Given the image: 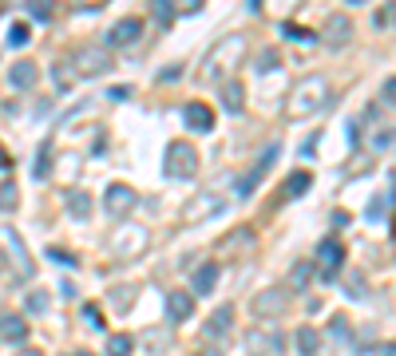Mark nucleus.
Segmentation results:
<instances>
[{
    "label": "nucleus",
    "instance_id": "nucleus-1",
    "mask_svg": "<svg viewBox=\"0 0 396 356\" xmlns=\"http://www.w3.org/2000/svg\"><path fill=\"white\" fill-rule=\"evenodd\" d=\"M246 52H250V40L242 36V32H230V36H222L211 52H206V60H202V72H198V79H202V84H218L222 75H230L238 63L246 60Z\"/></svg>",
    "mask_w": 396,
    "mask_h": 356
},
{
    "label": "nucleus",
    "instance_id": "nucleus-2",
    "mask_svg": "<svg viewBox=\"0 0 396 356\" xmlns=\"http://www.w3.org/2000/svg\"><path fill=\"white\" fill-rule=\"evenodd\" d=\"M325 99H329L325 75L297 79V84L289 87V95H285V119H310V115H317V111L325 107Z\"/></svg>",
    "mask_w": 396,
    "mask_h": 356
},
{
    "label": "nucleus",
    "instance_id": "nucleus-3",
    "mask_svg": "<svg viewBox=\"0 0 396 356\" xmlns=\"http://www.w3.org/2000/svg\"><path fill=\"white\" fill-rule=\"evenodd\" d=\"M147 246H151L147 226H135V222H123V226H115L112 238H107V249H112V258H123V261L139 258V254H143Z\"/></svg>",
    "mask_w": 396,
    "mask_h": 356
},
{
    "label": "nucleus",
    "instance_id": "nucleus-4",
    "mask_svg": "<svg viewBox=\"0 0 396 356\" xmlns=\"http://www.w3.org/2000/svg\"><path fill=\"white\" fill-rule=\"evenodd\" d=\"M198 171V150L186 143V139H174V143H167V150H162V174L167 178H190V174Z\"/></svg>",
    "mask_w": 396,
    "mask_h": 356
},
{
    "label": "nucleus",
    "instance_id": "nucleus-5",
    "mask_svg": "<svg viewBox=\"0 0 396 356\" xmlns=\"http://www.w3.org/2000/svg\"><path fill=\"white\" fill-rule=\"evenodd\" d=\"M226 210V198L218 194V190H198V194H190V202L183 206V222L186 226H198V222L214 218V214H222Z\"/></svg>",
    "mask_w": 396,
    "mask_h": 356
},
{
    "label": "nucleus",
    "instance_id": "nucleus-6",
    "mask_svg": "<svg viewBox=\"0 0 396 356\" xmlns=\"http://www.w3.org/2000/svg\"><path fill=\"white\" fill-rule=\"evenodd\" d=\"M258 246V238H254V226H234L230 233H222V242H218V258L222 261H238V258H250V249ZM218 261V265H222Z\"/></svg>",
    "mask_w": 396,
    "mask_h": 356
},
{
    "label": "nucleus",
    "instance_id": "nucleus-7",
    "mask_svg": "<svg viewBox=\"0 0 396 356\" xmlns=\"http://www.w3.org/2000/svg\"><path fill=\"white\" fill-rule=\"evenodd\" d=\"M285 305H289V285H270V289L254 293V301H250V309H254V317H258V320L282 317Z\"/></svg>",
    "mask_w": 396,
    "mask_h": 356
},
{
    "label": "nucleus",
    "instance_id": "nucleus-8",
    "mask_svg": "<svg viewBox=\"0 0 396 356\" xmlns=\"http://www.w3.org/2000/svg\"><path fill=\"white\" fill-rule=\"evenodd\" d=\"M72 68L79 75H103V72H112V52L103 44H84V48H75Z\"/></svg>",
    "mask_w": 396,
    "mask_h": 356
},
{
    "label": "nucleus",
    "instance_id": "nucleus-9",
    "mask_svg": "<svg viewBox=\"0 0 396 356\" xmlns=\"http://www.w3.org/2000/svg\"><path fill=\"white\" fill-rule=\"evenodd\" d=\"M277 155H282V147H266V150H261V159L254 162V167H250V171L234 183V194H238V198H250V194H254V190L261 186V178L270 174V167L277 162Z\"/></svg>",
    "mask_w": 396,
    "mask_h": 356
},
{
    "label": "nucleus",
    "instance_id": "nucleus-10",
    "mask_svg": "<svg viewBox=\"0 0 396 356\" xmlns=\"http://www.w3.org/2000/svg\"><path fill=\"white\" fill-rule=\"evenodd\" d=\"M135 202H139V194L127 183H112V186H107V194H103V210H107L112 218H119V222L135 210Z\"/></svg>",
    "mask_w": 396,
    "mask_h": 356
},
{
    "label": "nucleus",
    "instance_id": "nucleus-11",
    "mask_svg": "<svg viewBox=\"0 0 396 356\" xmlns=\"http://www.w3.org/2000/svg\"><path fill=\"white\" fill-rule=\"evenodd\" d=\"M139 36H143V20H139V16H123V20H115V24L107 28L103 48H131Z\"/></svg>",
    "mask_w": 396,
    "mask_h": 356
},
{
    "label": "nucleus",
    "instance_id": "nucleus-12",
    "mask_svg": "<svg viewBox=\"0 0 396 356\" xmlns=\"http://www.w3.org/2000/svg\"><path fill=\"white\" fill-rule=\"evenodd\" d=\"M0 242L8 246V254H13V265L20 277H28L32 273V258H28V249H24V238L13 230V226H0Z\"/></svg>",
    "mask_w": 396,
    "mask_h": 356
},
{
    "label": "nucleus",
    "instance_id": "nucleus-13",
    "mask_svg": "<svg viewBox=\"0 0 396 356\" xmlns=\"http://www.w3.org/2000/svg\"><path fill=\"white\" fill-rule=\"evenodd\" d=\"M321 40L329 44V48H345L349 40H353V24H349V16L345 13L329 16V20H325V28H321Z\"/></svg>",
    "mask_w": 396,
    "mask_h": 356
},
{
    "label": "nucleus",
    "instance_id": "nucleus-14",
    "mask_svg": "<svg viewBox=\"0 0 396 356\" xmlns=\"http://www.w3.org/2000/svg\"><path fill=\"white\" fill-rule=\"evenodd\" d=\"M317 261H321V277L329 281V277L341 270V261H345V246H341L337 238H325L321 246H317Z\"/></svg>",
    "mask_w": 396,
    "mask_h": 356
},
{
    "label": "nucleus",
    "instance_id": "nucleus-15",
    "mask_svg": "<svg viewBox=\"0 0 396 356\" xmlns=\"http://www.w3.org/2000/svg\"><path fill=\"white\" fill-rule=\"evenodd\" d=\"M190 313H195V297L186 293V289H171L167 293V320L183 325V320H190Z\"/></svg>",
    "mask_w": 396,
    "mask_h": 356
},
{
    "label": "nucleus",
    "instance_id": "nucleus-16",
    "mask_svg": "<svg viewBox=\"0 0 396 356\" xmlns=\"http://www.w3.org/2000/svg\"><path fill=\"white\" fill-rule=\"evenodd\" d=\"M218 273H222V265H218V261H202V265L195 270V277H190V289H195V297L214 293V285H218Z\"/></svg>",
    "mask_w": 396,
    "mask_h": 356
},
{
    "label": "nucleus",
    "instance_id": "nucleus-17",
    "mask_svg": "<svg viewBox=\"0 0 396 356\" xmlns=\"http://www.w3.org/2000/svg\"><path fill=\"white\" fill-rule=\"evenodd\" d=\"M183 119H186L190 131H198V135H211V131H214V111L206 107V103H186Z\"/></svg>",
    "mask_w": 396,
    "mask_h": 356
},
{
    "label": "nucleus",
    "instance_id": "nucleus-18",
    "mask_svg": "<svg viewBox=\"0 0 396 356\" xmlns=\"http://www.w3.org/2000/svg\"><path fill=\"white\" fill-rule=\"evenodd\" d=\"M36 79H40V68L32 60H16L13 68H8V84H13L16 91H32Z\"/></svg>",
    "mask_w": 396,
    "mask_h": 356
},
{
    "label": "nucleus",
    "instance_id": "nucleus-19",
    "mask_svg": "<svg viewBox=\"0 0 396 356\" xmlns=\"http://www.w3.org/2000/svg\"><path fill=\"white\" fill-rule=\"evenodd\" d=\"M230 325H234V305H218L211 313V320L202 325V332H206L211 341H218V336H226V332H230Z\"/></svg>",
    "mask_w": 396,
    "mask_h": 356
},
{
    "label": "nucleus",
    "instance_id": "nucleus-20",
    "mask_svg": "<svg viewBox=\"0 0 396 356\" xmlns=\"http://www.w3.org/2000/svg\"><path fill=\"white\" fill-rule=\"evenodd\" d=\"M63 210L75 222H87L91 218V194H84V190H63Z\"/></svg>",
    "mask_w": 396,
    "mask_h": 356
},
{
    "label": "nucleus",
    "instance_id": "nucleus-21",
    "mask_svg": "<svg viewBox=\"0 0 396 356\" xmlns=\"http://www.w3.org/2000/svg\"><path fill=\"white\" fill-rule=\"evenodd\" d=\"M24 336H28V320H20L16 313H4V317H0V341L20 344Z\"/></svg>",
    "mask_w": 396,
    "mask_h": 356
},
{
    "label": "nucleus",
    "instance_id": "nucleus-22",
    "mask_svg": "<svg viewBox=\"0 0 396 356\" xmlns=\"http://www.w3.org/2000/svg\"><path fill=\"white\" fill-rule=\"evenodd\" d=\"M222 107L230 111V115H238V111L246 107V87L238 84V79H226L222 84Z\"/></svg>",
    "mask_w": 396,
    "mask_h": 356
},
{
    "label": "nucleus",
    "instance_id": "nucleus-23",
    "mask_svg": "<svg viewBox=\"0 0 396 356\" xmlns=\"http://www.w3.org/2000/svg\"><path fill=\"white\" fill-rule=\"evenodd\" d=\"M297 353L301 356H317L321 353V336H317V329H310V325L297 329Z\"/></svg>",
    "mask_w": 396,
    "mask_h": 356
},
{
    "label": "nucleus",
    "instance_id": "nucleus-24",
    "mask_svg": "<svg viewBox=\"0 0 396 356\" xmlns=\"http://www.w3.org/2000/svg\"><path fill=\"white\" fill-rule=\"evenodd\" d=\"M103 353H107V356H131V353H135V336H131V332H112Z\"/></svg>",
    "mask_w": 396,
    "mask_h": 356
},
{
    "label": "nucleus",
    "instance_id": "nucleus-25",
    "mask_svg": "<svg viewBox=\"0 0 396 356\" xmlns=\"http://www.w3.org/2000/svg\"><path fill=\"white\" fill-rule=\"evenodd\" d=\"M310 183H313V178H310V174H305V171H294V174H289V178H285L282 194H285V198H301V194H305V190H310Z\"/></svg>",
    "mask_w": 396,
    "mask_h": 356
},
{
    "label": "nucleus",
    "instance_id": "nucleus-26",
    "mask_svg": "<svg viewBox=\"0 0 396 356\" xmlns=\"http://www.w3.org/2000/svg\"><path fill=\"white\" fill-rule=\"evenodd\" d=\"M52 174V139H44L36 150V167H32V178H48Z\"/></svg>",
    "mask_w": 396,
    "mask_h": 356
},
{
    "label": "nucleus",
    "instance_id": "nucleus-27",
    "mask_svg": "<svg viewBox=\"0 0 396 356\" xmlns=\"http://www.w3.org/2000/svg\"><path fill=\"white\" fill-rule=\"evenodd\" d=\"M310 273H313V265H310V261H297V265H294V273H289V289H305Z\"/></svg>",
    "mask_w": 396,
    "mask_h": 356
},
{
    "label": "nucleus",
    "instance_id": "nucleus-28",
    "mask_svg": "<svg viewBox=\"0 0 396 356\" xmlns=\"http://www.w3.org/2000/svg\"><path fill=\"white\" fill-rule=\"evenodd\" d=\"M16 206H20V194H16L13 183H4V186H0V210H4V214H13Z\"/></svg>",
    "mask_w": 396,
    "mask_h": 356
},
{
    "label": "nucleus",
    "instance_id": "nucleus-29",
    "mask_svg": "<svg viewBox=\"0 0 396 356\" xmlns=\"http://www.w3.org/2000/svg\"><path fill=\"white\" fill-rule=\"evenodd\" d=\"M151 16H155V24H159V28H171V20H174V8L167 4V0H159V4L151 8Z\"/></svg>",
    "mask_w": 396,
    "mask_h": 356
},
{
    "label": "nucleus",
    "instance_id": "nucleus-30",
    "mask_svg": "<svg viewBox=\"0 0 396 356\" xmlns=\"http://www.w3.org/2000/svg\"><path fill=\"white\" fill-rule=\"evenodd\" d=\"M28 40H32V28H28V24H13V28H8V44H13V48H24Z\"/></svg>",
    "mask_w": 396,
    "mask_h": 356
},
{
    "label": "nucleus",
    "instance_id": "nucleus-31",
    "mask_svg": "<svg viewBox=\"0 0 396 356\" xmlns=\"http://www.w3.org/2000/svg\"><path fill=\"white\" fill-rule=\"evenodd\" d=\"M282 32L289 40H301V44H313V40H317V32H310V28H297V24H282Z\"/></svg>",
    "mask_w": 396,
    "mask_h": 356
},
{
    "label": "nucleus",
    "instance_id": "nucleus-32",
    "mask_svg": "<svg viewBox=\"0 0 396 356\" xmlns=\"http://www.w3.org/2000/svg\"><path fill=\"white\" fill-rule=\"evenodd\" d=\"M254 68H258V72H273V68H277V52H273V48L258 52V60H254Z\"/></svg>",
    "mask_w": 396,
    "mask_h": 356
},
{
    "label": "nucleus",
    "instance_id": "nucleus-33",
    "mask_svg": "<svg viewBox=\"0 0 396 356\" xmlns=\"http://www.w3.org/2000/svg\"><path fill=\"white\" fill-rule=\"evenodd\" d=\"M24 305H28V313H44V309H48V293H40L36 289V293L24 297Z\"/></svg>",
    "mask_w": 396,
    "mask_h": 356
},
{
    "label": "nucleus",
    "instance_id": "nucleus-34",
    "mask_svg": "<svg viewBox=\"0 0 396 356\" xmlns=\"http://www.w3.org/2000/svg\"><path fill=\"white\" fill-rule=\"evenodd\" d=\"M112 301H115V305H119V309H127V305H131V301H135V289H131V285H119V289H115V293H112Z\"/></svg>",
    "mask_w": 396,
    "mask_h": 356
},
{
    "label": "nucleus",
    "instance_id": "nucleus-35",
    "mask_svg": "<svg viewBox=\"0 0 396 356\" xmlns=\"http://www.w3.org/2000/svg\"><path fill=\"white\" fill-rule=\"evenodd\" d=\"M63 68H68V63H56L52 79H56V87H63V91H68V87H72V72H63Z\"/></svg>",
    "mask_w": 396,
    "mask_h": 356
},
{
    "label": "nucleus",
    "instance_id": "nucleus-36",
    "mask_svg": "<svg viewBox=\"0 0 396 356\" xmlns=\"http://www.w3.org/2000/svg\"><path fill=\"white\" fill-rule=\"evenodd\" d=\"M345 293H353V297H365V277H360V273H353V277L345 281Z\"/></svg>",
    "mask_w": 396,
    "mask_h": 356
},
{
    "label": "nucleus",
    "instance_id": "nucleus-37",
    "mask_svg": "<svg viewBox=\"0 0 396 356\" xmlns=\"http://www.w3.org/2000/svg\"><path fill=\"white\" fill-rule=\"evenodd\" d=\"M84 320L91 325V329H103V313H99L96 305H84Z\"/></svg>",
    "mask_w": 396,
    "mask_h": 356
},
{
    "label": "nucleus",
    "instance_id": "nucleus-38",
    "mask_svg": "<svg viewBox=\"0 0 396 356\" xmlns=\"http://www.w3.org/2000/svg\"><path fill=\"white\" fill-rule=\"evenodd\" d=\"M349 332H353V329H349V320L345 317H333V336H337V341H349Z\"/></svg>",
    "mask_w": 396,
    "mask_h": 356
},
{
    "label": "nucleus",
    "instance_id": "nucleus-39",
    "mask_svg": "<svg viewBox=\"0 0 396 356\" xmlns=\"http://www.w3.org/2000/svg\"><path fill=\"white\" fill-rule=\"evenodd\" d=\"M381 99L396 107V75H393V79H384V87H381Z\"/></svg>",
    "mask_w": 396,
    "mask_h": 356
},
{
    "label": "nucleus",
    "instance_id": "nucleus-40",
    "mask_svg": "<svg viewBox=\"0 0 396 356\" xmlns=\"http://www.w3.org/2000/svg\"><path fill=\"white\" fill-rule=\"evenodd\" d=\"M48 258L56 261V265H75V258L68 254V249H48Z\"/></svg>",
    "mask_w": 396,
    "mask_h": 356
},
{
    "label": "nucleus",
    "instance_id": "nucleus-41",
    "mask_svg": "<svg viewBox=\"0 0 396 356\" xmlns=\"http://www.w3.org/2000/svg\"><path fill=\"white\" fill-rule=\"evenodd\" d=\"M393 131H376V135H372V147H376V150H384V147H388V143H393Z\"/></svg>",
    "mask_w": 396,
    "mask_h": 356
},
{
    "label": "nucleus",
    "instance_id": "nucleus-42",
    "mask_svg": "<svg viewBox=\"0 0 396 356\" xmlns=\"http://www.w3.org/2000/svg\"><path fill=\"white\" fill-rule=\"evenodd\" d=\"M388 202H393V198H376V202L369 206V218H381L384 210H388Z\"/></svg>",
    "mask_w": 396,
    "mask_h": 356
},
{
    "label": "nucleus",
    "instance_id": "nucleus-43",
    "mask_svg": "<svg viewBox=\"0 0 396 356\" xmlns=\"http://www.w3.org/2000/svg\"><path fill=\"white\" fill-rule=\"evenodd\" d=\"M107 99H115V103H123V99H131V87H112V91H107Z\"/></svg>",
    "mask_w": 396,
    "mask_h": 356
},
{
    "label": "nucleus",
    "instance_id": "nucleus-44",
    "mask_svg": "<svg viewBox=\"0 0 396 356\" xmlns=\"http://www.w3.org/2000/svg\"><path fill=\"white\" fill-rule=\"evenodd\" d=\"M28 13L36 16V20H48V16H52V8H48V4H28Z\"/></svg>",
    "mask_w": 396,
    "mask_h": 356
},
{
    "label": "nucleus",
    "instance_id": "nucleus-45",
    "mask_svg": "<svg viewBox=\"0 0 396 356\" xmlns=\"http://www.w3.org/2000/svg\"><path fill=\"white\" fill-rule=\"evenodd\" d=\"M381 356H396V344H381Z\"/></svg>",
    "mask_w": 396,
    "mask_h": 356
},
{
    "label": "nucleus",
    "instance_id": "nucleus-46",
    "mask_svg": "<svg viewBox=\"0 0 396 356\" xmlns=\"http://www.w3.org/2000/svg\"><path fill=\"white\" fill-rule=\"evenodd\" d=\"M68 356H96V353H84V348H79V353H68Z\"/></svg>",
    "mask_w": 396,
    "mask_h": 356
},
{
    "label": "nucleus",
    "instance_id": "nucleus-47",
    "mask_svg": "<svg viewBox=\"0 0 396 356\" xmlns=\"http://www.w3.org/2000/svg\"><path fill=\"white\" fill-rule=\"evenodd\" d=\"M0 16H4V4H0Z\"/></svg>",
    "mask_w": 396,
    "mask_h": 356
},
{
    "label": "nucleus",
    "instance_id": "nucleus-48",
    "mask_svg": "<svg viewBox=\"0 0 396 356\" xmlns=\"http://www.w3.org/2000/svg\"><path fill=\"white\" fill-rule=\"evenodd\" d=\"M24 356H36V353H24Z\"/></svg>",
    "mask_w": 396,
    "mask_h": 356
}]
</instances>
